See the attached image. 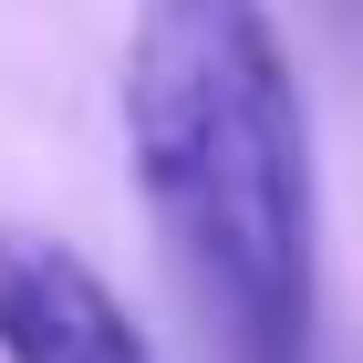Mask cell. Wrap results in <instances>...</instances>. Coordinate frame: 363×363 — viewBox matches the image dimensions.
<instances>
[{
	"label": "cell",
	"mask_w": 363,
	"mask_h": 363,
	"mask_svg": "<svg viewBox=\"0 0 363 363\" xmlns=\"http://www.w3.org/2000/svg\"><path fill=\"white\" fill-rule=\"evenodd\" d=\"M114 114L218 363H322V177L270 0H135Z\"/></svg>",
	"instance_id": "6da1fadb"
},
{
	"label": "cell",
	"mask_w": 363,
	"mask_h": 363,
	"mask_svg": "<svg viewBox=\"0 0 363 363\" xmlns=\"http://www.w3.org/2000/svg\"><path fill=\"white\" fill-rule=\"evenodd\" d=\"M0 363H156V342L73 239L0 228Z\"/></svg>",
	"instance_id": "7a4b0ae2"
},
{
	"label": "cell",
	"mask_w": 363,
	"mask_h": 363,
	"mask_svg": "<svg viewBox=\"0 0 363 363\" xmlns=\"http://www.w3.org/2000/svg\"><path fill=\"white\" fill-rule=\"evenodd\" d=\"M353 11H363V0H353Z\"/></svg>",
	"instance_id": "3957f363"
}]
</instances>
